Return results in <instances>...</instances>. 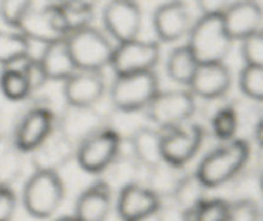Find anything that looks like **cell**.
I'll return each instance as SVG.
<instances>
[{
	"label": "cell",
	"mask_w": 263,
	"mask_h": 221,
	"mask_svg": "<svg viewBox=\"0 0 263 221\" xmlns=\"http://www.w3.org/2000/svg\"><path fill=\"white\" fill-rule=\"evenodd\" d=\"M249 156L251 148L248 141L233 139L205 154L195 174L208 189L221 187L241 172Z\"/></svg>",
	"instance_id": "obj_1"
},
{
	"label": "cell",
	"mask_w": 263,
	"mask_h": 221,
	"mask_svg": "<svg viewBox=\"0 0 263 221\" xmlns=\"http://www.w3.org/2000/svg\"><path fill=\"white\" fill-rule=\"evenodd\" d=\"M17 67L22 72L23 76L26 77V80H27L31 93L40 90L49 81L39 59L33 58L32 56L17 63Z\"/></svg>",
	"instance_id": "obj_36"
},
{
	"label": "cell",
	"mask_w": 263,
	"mask_h": 221,
	"mask_svg": "<svg viewBox=\"0 0 263 221\" xmlns=\"http://www.w3.org/2000/svg\"><path fill=\"white\" fill-rule=\"evenodd\" d=\"M105 117L97 105L94 107H77L68 105L57 116L55 128L68 139L72 144L77 145L89 139L98 131L107 127Z\"/></svg>",
	"instance_id": "obj_11"
},
{
	"label": "cell",
	"mask_w": 263,
	"mask_h": 221,
	"mask_svg": "<svg viewBox=\"0 0 263 221\" xmlns=\"http://www.w3.org/2000/svg\"><path fill=\"white\" fill-rule=\"evenodd\" d=\"M128 146L136 161L146 170L163 161L162 131L151 126H141L134 130L128 139Z\"/></svg>",
	"instance_id": "obj_21"
},
{
	"label": "cell",
	"mask_w": 263,
	"mask_h": 221,
	"mask_svg": "<svg viewBox=\"0 0 263 221\" xmlns=\"http://www.w3.org/2000/svg\"><path fill=\"white\" fill-rule=\"evenodd\" d=\"M107 81L103 71L76 69L63 81V97L68 105L94 107L104 95Z\"/></svg>",
	"instance_id": "obj_14"
},
{
	"label": "cell",
	"mask_w": 263,
	"mask_h": 221,
	"mask_svg": "<svg viewBox=\"0 0 263 221\" xmlns=\"http://www.w3.org/2000/svg\"><path fill=\"white\" fill-rule=\"evenodd\" d=\"M62 23L67 35L91 26L94 20V5L87 2H63L57 3Z\"/></svg>",
	"instance_id": "obj_27"
},
{
	"label": "cell",
	"mask_w": 263,
	"mask_h": 221,
	"mask_svg": "<svg viewBox=\"0 0 263 221\" xmlns=\"http://www.w3.org/2000/svg\"><path fill=\"white\" fill-rule=\"evenodd\" d=\"M31 57V43L18 31L0 30V66H15Z\"/></svg>",
	"instance_id": "obj_28"
},
{
	"label": "cell",
	"mask_w": 263,
	"mask_h": 221,
	"mask_svg": "<svg viewBox=\"0 0 263 221\" xmlns=\"http://www.w3.org/2000/svg\"><path fill=\"white\" fill-rule=\"evenodd\" d=\"M28 8L30 2L26 0H3L0 2V20L17 31Z\"/></svg>",
	"instance_id": "obj_35"
},
{
	"label": "cell",
	"mask_w": 263,
	"mask_h": 221,
	"mask_svg": "<svg viewBox=\"0 0 263 221\" xmlns=\"http://www.w3.org/2000/svg\"><path fill=\"white\" fill-rule=\"evenodd\" d=\"M54 221H80V220L74 217L73 215H71V216H61V217L55 218Z\"/></svg>",
	"instance_id": "obj_41"
},
{
	"label": "cell",
	"mask_w": 263,
	"mask_h": 221,
	"mask_svg": "<svg viewBox=\"0 0 263 221\" xmlns=\"http://www.w3.org/2000/svg\"><path fill=\"white\" fill-rule=\"evenodd\" d=\"M198 63L187 45H180L172 49L166 61L167 76L176 84L189 87L193 76L197 71Z\"/></svg>",
	"instance_id": "obj_25"
},
{
	"label": "cell",
	"mask_w": 263,
	"mask_h": 221,
	"mask_svg": "<svg viewBox=\"0 0 263 221\" xmlns=\"http://www.w3.org/2000/svg\"><path fill=\"white\" fill-rule=\"evenodd\" d=\"M234 41L226 32L222 15H204L194 21L187 33V48L199 64L222 63Z\"/></svg>",
	"instance_id": "obj_2"
},
{
	"label": "cell",
	"mask_w": 263,
	"mask_h": 221,
	"mask_svg": "<svg viewBox=\"0 0 263 221\" xmlns=\"http://www.w3.org/2000/svg\"><path fill=\"white\" fill-rule=\"evenodd\" d=\"M205 131L198 123L182 125L162 131V154L164 161L184 167L202 146Z\"/></svg>",
	"instance_id": "obj_13"
},
{
	"label": "cell",
	"mask_w": 263,
	"mask_h": 221,
	"mask_svg": "<svg viewBox=\"0 0 263 221\" xmlns=\"http://www.w3.org/2000/svg\"><path fill=\"white\" fill-rule=\"evenodd\" d=\"M122 138L115 128H102L77 145L74 159L84 171L103 174L122 148Z\"/></svg>",
	"instance_id": "obj_8"
},
{
	"label": "cell",
	"mask_w": 263,
	"mask_h": 221,
	"mask_svg": "<svg viewBox=\"0 0 263 221\" xmlns=\"http://www.w3.org/2000/svg\"><path fill=\"white\" fill-rule=\"evenodd\" d=\"M208 188L197 176V174H185L180 181L176 192L172 195V199L182 208V210H192L198 207L207 199Z\"/></svg>",
	"instance_id": "obj_29"
},
{
	"label": "cell",
	"mask_w": 263,
	"mask_h": 221,
	"mask_svg": "<svg viewBox=\"0 0 263 221\" xmlns=\"http://www.w3.org/2000/svg\"><path fill=\"white\" fill-rule=\"evenodd\" d=\"M239 87L249 99L262 102L263 99V67L244 66L239 73Z\"/></svg>",
	"instance_id": "obj_33"
},
{
	"label": "cell",
	"mask_w": 263,
	"mask_h": 221,
	"mask_svg": "<svg viewBox=\"0 0 263 221\" xmlns=\"http://www.w3.org/2000/svg\"><path fill=\"white\" fill-rule=\"evenodd\" d=\"M112 208V188L100 179L80 193L74 202L73 216L80 221H107Z\"/></svg>",
	"instance_id": "obj_20"
},
{
	"label": "cell",
	"mask_w": 263,
	"mask_h": 221,
	"mask_svg": "<svg viewBox=\"0 0 263 221\" xmlns=\"http://www.w3.org/2000/svg\"><path fill=\"white\" fill-rule=\"evenodd\" d=\"M37 59L48 80L64 81L77 69L69 54L66 39L44 45L43 53Z\"/></svg>",
	"instance_id": "obj_23"
},
{
	"label": "cell",
	"mask_w": 263,
	"mask_h": 221,
	"mask_svg": "<svg viewBox=\"0 0 263 221\" xmlns=\"http://www.w3.org/2000/svg\"><path fill=\"white\" fill-rule=\"evenodd\" d=\"M195 109L197 102L190 90L175 89L167 91L159 90L144 110L149 121H152L158 130L164 131L185 125L194 115Z\"/></svg>",
	"instance_id": "obj_6"
},
{
	"label": "cell",
	"mask_w": 263,
	"mask_h": 221,
	"mask_svg": "<svg viewBox=\"0 0 263 221\" xmlns=\"http://www.w3.org/2000/svg\"><path fill=\"white\" fill-rule=\"evenodd\" d=\"M76 145L64 138L57 128L30 152V161L35 171L57 172L74 158Z\"/></svg>",
	"instance_id": "obj_16"
},
{
	"label": "cell",
	"mask_w": 263,
	"mask_h": 221,
	"mask_svg": "<svg viewBox=\"0 0 263 221\" xmlns=\"http://www.w3.org/2000/svg\"><path fill=\"white\" fill-rule=\"evenodd\" d=\"M152 23L159 40L175 43L187 36L194 21L185 3L168 2L156 8Z\"/></svg>",
	"instance_id": "obj_15"
},
{
	"label": "cell",
	"mask_w": 263,
	"mask_h": 221,
	"mask_svg": "<svg viewBox=\"0 0 263 221\" xmlns=\"http://www.w3.org/2000/svg\"><path fill=\"white\" fill-rule=\"evenodd\" d=\"M146 169L141 166L130 151H123V144L120 153L117 154L112 163L107 167L103 174L104 180L110 188L117 187L118 189L131 184H144Z\"/></svg>",
	"instance_id": "obj_22"
},
{
	"label": "cell",
	"mask_w": 263,
	"mask_h": 221,
	"mask_svg": "<svg viewBox=\"0 0 263 221\" xmlns=\"http://www.w3.org/2000/svg\"><path fill=\"white\" fill-rule=\"evenodd\" d=\"M222 20L231 40H243L262 31V8L257 2L248 0L230 3L222 14Z\"/></svg>",
	"instance_id": "obj_19"
},
{
	"label": "cell",
	"mask_w": 263,
	"mask_h": 221,
	"mask_svg": "<svg viewBox=\"0 0 263 221\" xmlns=\"http://www.w3.org/2000/svg\"><path fill=\"white\" fill-rule=\"evenodd\" d=\"M25 170V153L15 146L12 139L4 136L0 140V185L12 187Z\"/></svg>",
	"instance_id": "obj_26"
},
{
	"label": "cell",
	"mask_w": 263,
	"mask_h": 221,
	"mask_svg": "<svg viewBox=\"0 0 263 221\" xmlns=\"http://www.w3.org/2000/svg\"><path fill=\"white\" fill-rule=\"evenodd\" d=\"M241 57L246 66L263 67V33L257 32L241 40Z\"/></svg>",
	"instance_id": "obj_37"
},
{
	"label": "cell",
	"mask_w": 263,
	"mask_h": 221,
	"mask_svg": "<svg viewBox=\"0 0 263 221\" xmlns=\"http://www.w3.org/2000/svg\"><path fill=\"white\" fill-rule=\"evenodd\" d=\"M66 195L64 182L57 172L35 171L22 188V205L33 218L46 220L61 208Z\"/></svg>",
	"instance_id": "obj_3"
},
{
	"label": "cell",
	"mask_w": 263,
	"mask_h": 221,
	"mask_svg": "<svg viewBox=\"0 0 263 221\" xmlns=\"http://www.w3.org/2000/svg\"><path fill=\"white\" fill-rule=\"evenodd\" d=\"M233 82L231 72L225 62L199 64L189 87L194 97L205 100L221 99L229 91Z\"/></svg>",
	"instance_id": "obj_18"
},
{
	"label": "cell",
	"mask_w": 263,
	"mask_h": 221,
	"mask_svg": "<svg viewBox=\"0 0 263 221\" xmlns=\"http://www.w3.org/2000/svg\"><path fill=\"white\" fill-rule=\"evenodd\" d=\"M5 136V134H4V125H3V120H2V117H0V140H2L3 138H4Z\"/></svg>",
	"instance_id": "obj_42"
},
{
	"label": "cell",
	"mask_w": 263,
	"mask_h": 221,
	"mask_svg": "<svg viewBox=\"0 0 263 221\" xmlns=\"http://www.w3.org/2000/svg\"><path fill=\"white\" fill-rule=\"evenodd\" d=\"M0 91L12 102L25 100L31 95L27 80L15 66L3 67L0 72Z\"/></svg>",
	"instance_id": "obj_30"
},
{
	"label": "cell",
	"mask_w": 263,
	"mask_h": 221,
	"mask_svg": "<svg viewBox=\"0 0 263 221\" xmlns=\"http://www.w3.org/2000/svg\"><path fill=\"white\" fill-rule=\"evenodd\" d=\"M230 3L222 0H200L197 2L198 10L200 12V17L204 15H222Z\"/></svg>",
	"instance_id": "obj_40"
},
{
	"label": "cell",
	"mask_w": 263,
	"mask_h": 221,
	"mask_svg": "<svg viewBox=\"0 0 263 221\" xmlns=\"http://www.w3.org/2000/svg\"><path fill=\"white\" fill-rule=\"evenodd\" d=\"M161 57V48L157 41L136 40L117 44L115 48L110 68L116 76L154 71Z\"/></svg>",
	"instance_id": "obj_10"
},
{
	"label": "cell",
	"mask_w": 263,
	"mask_h": 221,
	"mask_svg": "<svg viewBox=\"0 0 263 221\" xmlns=\"http://www.w3.org/2000/svg\"><path fill=\"white\" fill-rule=\"evenodd\" d=\"M229 221H262L258 202L252 198H241L230 202Z\"/></svg>",
	"instance_id": "obj_34"
},
{
	"label": "cell",
	"mask_w": 263,
	"mask_h": 221,
	"mask_svg": "<svg viewBox=\"0 0 263 221\" xmlns=\"http://www.w3.org/2000/svg\"><path fill=\"white\" fill-rule=\"evenodd\" d=\"M66 41L77 69L103 71L110 64L116 45L104 31L89 26L69 33Z\"/></svg>",
	"instance_id": "obj_4"
},
{
	"label": "cell",
	"mask_w": 263,
	"mask_h": 221,
	"mask_svg": "<svg viewBox=\"0 0 263 221\" xmlns=\"http://www.w3.org/2000/svg\"><path fill=\"white\" fill-rule=\"evenodd\" d=\"M230 202L222 198L205 199L202 205L185 211L186 221H229Z\"/></svg>",
	"instance_id": "obj_31"
},
{
	"label": "cell",
	"mask_w": 263,
	"mask_h": 221,
	"mask_svg": "<svg viewBox=\"0 0 263 221\" xmlns=\"http://www.w3.org/2000/svg\"><path fill=\"white\" fill-rule=\"evenodd\" d=\"M239 126L238 113L230 105L218 108L212 113L211 117V127L217 139L222 141H229L235 139L236 130Z\"/></svg>",
	"instance_id": "obj_32"
},
{
	"label": "cell",
	"mask_w": 263,
	"mask_h": 221,
	"mask_svg": "<svg viewBox=\"0 0 263 221\" xmlns=\"http://www.w3.org/2000/svg\"><path fill=\"white\" fill-rule=\"evenodd\" d=\"M57 115L50 107L36 104L20 116L9 136L23 153H30L55 128Z\"/></svg>",
	"instance_id": "obj_9"
},
{
	"label": "cell",
	"mask_w": 263,
	"mask_h": 221,
	"mask_svg": "<svg viewBox=\"0 0 263 221\" xmlns=\"http://www.w3.org/2000/svg\"><path fill=\"white\" fill-rule=\"evenodd\" d=\"M153 217L156 221H186L185 210H182L172 198L161 199Z\"/></svg>",
	"instance_id": "obj_38"
},
{
	"label": "cell",
	"mask_w": 263,
	"mask_h": 221,
	"mask_svg": "<svg viewBox=\"0 0 263 221\" xmlns=\"http://www.w3.org/2000/svg\"><path fill=\"white\" fill-rule=\"evenodd\" d=\"M158 93L159 81L154 71L116 76L109 87L112 105L126 113L145 109Z\"/></svg>",
	"instance_id": "obj_5"
},
{
	"label": "cell",
	"mask_w": 263,
	"mask_h": 221,
	"mask_svg": "<svg viewBox=\"0 0 263 221\" xmlns=\"http://www.w3.org/2000/svg\"><path fill=\"white\" fill-rule=\"evenodd\" d=\"M102 18L105 33L117 41V44L139 39L143 13L138 3L127 0L109 2L103 9Z\"/></svg>",
	"instance_id": "obj_12"
},
{
	"label": "cell",
	"mask_w": 263,
	"mask_h": 221,
	"mask_svg": "<svg viewBox=\"0 0 263 221\" xmlns=\"http://www.w3.org/2000/svg\"><path fill=\"white\" fill-rule=\"evenodd\" d=\"M184 176V167L176 166L163 159L161 163L146 170L143 185L159 199H167L172 198Z\"/></svg>",
	"instance_id": "obj_24"
},
{
	"label": "cell",
	"mask_w": 263,
	"mask_h": 221,
	"mask_svg": "<svg viewBox=\"0 0 263 221\" xmlns=\"http://www.w3.org/2000/svg\"><path fill=\"white\" fill-rule=\"evenodd\" d=\"M17 31L30 43L36 41L44 45L68 36L62 23L57 3L30 2V8Z\"/></svg>",
	"instance_id": "obj_7"
},
{
	"label": "cell",
	"mask_w": 263,
	"mask_h": 221,
	"mask_svg": "<svg viewBox=\"0 0 263 221\" xmlns=\"http://www.w3.org/2000/svg\"><path fill=\"white\" fill-rule=\"evenodd\" d=\"M161 199L145 185L131 184L118 190L116 210L122 221H144L153 217Z\"/></svg>",
	"instance_id": "obj_17"
},
{
	"label": "cell",
	"mask_w": 263,
	"mask_h": 221,
	"mask_svg": "<svg viewBox=\"0 0 263 221\" xmlns=\"http://www.w3.org/2000/svg\"><path fill=\"white\" fill-rule=\"evenodd\" d=\"M18 199L12 187L0 185V221H12L17 211Z\"/></svg>",
	"instance_id": "obj_39"
}]
</instances>
